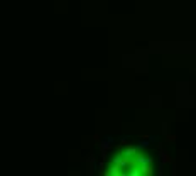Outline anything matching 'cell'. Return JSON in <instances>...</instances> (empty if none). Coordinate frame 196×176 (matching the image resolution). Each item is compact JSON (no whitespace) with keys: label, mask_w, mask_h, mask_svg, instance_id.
Here are the masks:
<instances>
[{"label":"cell","mask_w":196,"mask_h":176,"mask_svg":"<svg viewBox=\"0 0 196 176\" xmlns=\"http://www.w3.org/2000/svg\"><path fill=\"white\" fill-rule=\"evenodd\" d=\"M112 139H110V137H107V139H103V141L100 142V147H101V151H108V149L112 147Z\"/></svg>","instance_id":"6da1fadb"},{"label":"cell","mask_w":196,"mask_h":176,"mask_svg":"<svg viewBox=\"0 0 196 176\" xmlns=\"http://www.w3.org/2000/svg\"><path fill=\"white\" fill-rule=\"evenodd\" d=\"M108 175H113V176L120 175V166H117V164H115L113 168H112V171H108Z\"/></svg>","instance_id":"3957f363"},{"label":"cell","mask_w":196,"mask_h":176,"mask_svg":"<svg viewBox=\"0 0 196 176\" xmlns=\"http://www.w3.org/2000/svg\"><path fill=\"white\" fill-rule=\"evenodd\" d=\"M128 175H130V176H139V175H140V171H137V169H134V171H130Z\"/></svg>","instance_id":"277c9868"},{"label":"cell","mask_w":196,"mask_h":176,"mask_svg":"<svg viewBox=\"0 0 196 176\" xmlns=\"http://www.w3.org/2000/svg\"><path fill=\"white\" fill-rule=\"evenodd\" d=\"M135 152H137V147H132V146H128V147L125 149V152H123V156H127V157H132Z\"/></svg>","instance_id":"7a4b0ae2"}]
</instances>
